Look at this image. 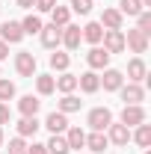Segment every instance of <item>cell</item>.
Wrapping results in <instances>:
<instances>
[{"label":"cell","mask_w":151,"mask_h":154,"mask_svg":"<svg viewBox=\"0 0 151 154\" xmlns=\"http://www.w3.org/2000/svg\"><path fill=\"white\" fill-rule=\"evenodd\" d=\"M86 125H89L92 131H107V128L113 125V113H110L107 107H95V110H89V116H86Z\"/></svg>","instance_id":"obj_1"},{"label":"cell","mask_w":151,"mask_h":154,"mask_svg":"<svg viewBox=\"0 0 151 154\" xmlns=\"http://www.w3.org/2000/svg\"><path fill=\"white\" fill-rule=\"evenodd\" d=\"M104 51L113 57V54H122L125 51V33L122 30H104Z\"/></svg>","instance_id":"obj_2"},{"label":"cell","mask_w":151,"mask_h":154,"mask_svg":"<svg viewBox=\"0 0 151 154\" xmlns=\"http://www.w3.org/2000/svg\"><path fill=\"white\" fill-rule=\"evenodd\" d=\"M15 71H18L21 77H36V57H33L30 51L15 54Z\"/></svg>","instance_id":"obj_3"},{"label":"cell","mask_w":151,"mask_h":154,"mask_svg":"<svg viewBox=\"0 0 151 154\" xmlns=\"http://www.w3.org/2000/svg\"><path fill=\"white\" fill-rule=\"evenodd\" d=\"M21 38H24L21 21H3V27H0V42H6V45H18Z\"/></svg>","instance_id":"obj_4"},{"label":"cell","mask_w":151,"mask_h":154,"mask_svg":"<svg viewBox=\"0 0 151 154\" xmlns=\"http://www.w3.org/2000/svg\"><path fill=\"white\" fill-rule=\"evenodd\" d=\"M142 122H145V110H142V104H125V110H122V125L136 128V125H142Z\"/></svg>","instance_id":"obj_5"},{"label":"cell","mask_w":151,"mask_h":154,"mask_svg":"<svg viewBox=\"0 0 151 154\" xmlns=\"http://www.w3.org/2000/svg\"><path fill=\"white\" fill-rule=\"evenodd\" d=\"M125 48H131L133 54H145V51H148V36H145L142 30H128Z\"/></svg>","instance_id":"obj_6"},{"label":"cell","mask_w":151,"mask_h":154,"mask_svg":"<svg viewBox=\"0 0 151 154\" xmlns=\"http://www.w3.org/2000/svg\"><path fill=\"white\" fill-rule=\"evenodd\" d=\"M101 86H104L107 92H119V89L125 86V74H122L119 68H104V77H101Z\"/></svg>","instance_id":"obj_7"},{"label":"cell","mask_w":151,"mask_h":154,"mask_svg":"<svg viewBox=\"0 0 151 154\" xmlns=\"http://www.w3.org/2000/svg\"><path fill=\"white\" fill-rule=\"evenodd\" d=\"M80 42H83L80 27H77V24H65V27H62V42H59V45H65L68 51H77V48H80Z\"/></svg>","instance_id":"obj_8"},{"label":"cell","mask_w":151,"mask_h":154,"mask_svg":"<svg viewBox=\"0 0 151 154\" xmlns=\"http://www.w3.org/2000/svg\"><path fill=\"white\" fill-rule=\"evenodd\" d=\"M39 36H42V45H45V48H59V42H62V27H57V24H45Z\"/></svg>","instance_id":"obj_9"},{"label":"cell","mask_w":151,"mask_h":154,"mask_svg":"<svg viewBox=\"0 0 151 154\" xmlns=\"http://www.w3.org/2000/svg\"><path fill=\"white\" fill-rule=\"evenodd\" d=\"M104 134H107V139H110L113 145H128V142H131V128H128V125H110Z\"/></svg>","instance_id":"obj_10"},{"label":"cell","mask_w":151,"mask_h":154,"mask_svg":"<svg viewBox=\"0 0 151 154\" xmlns=\"http://www.w3.org/2000/svg\"><path fill=\"white\" fill-rule=\"evenodd\" d=\"M86 62H89V68L98 71V68H107V62H110V54L101 48V45H92V51L86 54Z\"/></svg>","instance_id":"obj_11"},{"label":"cell","mask_w":151,"mask_h":154,"mask_svg":"<svg viewBox=\"0 0 151 154\" xmlns=\"http://www.w3.org/2000/svg\"><path fill=\"white\" fill-rule=\"evenodd\" d=\"M77 86H80V89H83L86 95H95V92L101 89V77H98L92 68H89V71H83V74L77 77Z\"/></svg>","instance_id":"obj_12"},{"label":"cell","mask_w":151,"mask_h":154,"mask_svg":"<svg viewBox=\"0 0 151 154\" xmlns=\"http://www.w3.org/2000/svg\"><path fill=\"white\" fill-rule=\"evenodd\" d=\"M119 92H122V101H125V104H142V101H145V89H142L139 83H128V86H122Z\"/></svg>","instance_id":"obj_13"},{"label":"cell","mask_w":151,"mask_h":154,"mask_svg":"<svg viewBox=\"0 0 151 154\" xmlns=\"http://www.w3.org/2000/svg\"><path fill=\"white\" fill-rule=\"evenodd\" d=\"M45 128H48L51 134H65V131H68V119H65V113L54 110V113L45 119Z\"/></svg>","instance_id":"obj_14"},{"label":"cell","mask_w":151,"mask_h":154,"mask_svg":"<svg viewBox=\"0 0 151 154\" xmlns=\"http://www.w3.org/2000/svg\"><path fill=\"white\" fill-rule=\"evenodd\" d=\"M101 27H107V30H122V24H125V15L119 12V9H104V15L98 21Z\"/></svg>","instance_id":"obj_15"},{"label":"cell","mask_w":151,"mask_h":154,"mask_svg":"<svg viewBox=\"0 0 151 154\" xmlns=\"http://www.w3.org/2000/svg\"><path fill=\"white\" fill-rule=\"evenodd\" d=\"M145 74H148V65L142 62V57H136V59L128 62V77H131V83H142Z\"/></svg>","instance_id":"obj_16"},{"label":"cell","mask_w":151,"mask_h":154,"mask_svg":"<svg viewBox=\"0 0 151 154\" xmlns=\"http://www.w3.org/2000/svg\"><path fill=\"white\" fill-rule=\"evenodd\" d=\"M110 145V139H107V134L104 131H92V134L86 136V148L95 154H104V148Z\"/></svg>","instance_id":"obj_17"},{"label":"cell","mask_w":151,"mask_h":154,"mask_svg":"<svg viewBox=\"0 0 151 154\" xmlns=\"http://www.w3.org/2000/svg\"><path fill=\"white\" fill-rule=\"evenodd\" d=\"M80 33H83V42H89V45H101V38H104V27H101L98 21H89Z\"/></svg>","instance_id":"obj_18"},{"label":"cell","mask_w":151,"mask_h":154,"mask_svg":"<svg viewBox=\"0 0 151 154\" xmlns=\"http://www.w3.org/2000/svg\"><path fill=\"white\" fill-rule=\"evenodd\" d=\"M39 107H42V101L33 98V95H24V98L18 101V113L24 116V119H33V116L39 113Z\"/></svg>","instance_id":"obj_19"},{"label":"cell","mask_w":151,"mask_h":154,"mask_svg":"<svg viewBox=\"0 0 151 154\" xmlns=\"http://www.w3.org/2000/svg\"><path fill=\"white\" fill-rule=\"evenodd\" d=\"M45 148H48V154H68V151H71L62 134H51V139L45 142Z\"/></svg>","instance_id":"obj_20"},{"label":"cell","mask_w":151,"mask_h":154,"mask_svg":"<svg viewBox=\"0 0 151 154\" xmlns=\"http://www.w3.org/2000/svg\"><path fill=\"white\" fill-rule=\"evenodd\" d=\"M54 83H57V89L62 92V95H68V92H74V89H77V77L68 74V71H62L59 77H54Z\"/></svg>","instance_id":"obj_21"},{"label":"cell","mask_w":151,"mask_h":154,"mask_svg":"<svg viewBox=\"0 0 151 154\" xmlns=\"http://www.w3.org/2000/svg\"><path fill=\"white\" fill-rule=\"evenodd\" d=\"M65 142H68V148L80 151V148L86 145V134H83L80 128H68V131H65Z\"/></svg>","instance_id":"obj_22"},{"label":"cell","mask_w":151,"mask_h":154,"mask_svg":"<svg viewBox=\"0 0 151 154\" xmlns=\"http://www.w3.org/2000/svg\"><path fill=\"white\" fill-rule=\"evenodd\" d=\"M68 21H71V9H68V6H54V9H51V24H57V27H65V24H68Z\"/></svg>","instance_id":"obj_23"},{"label":"cell","mask_w":151,"mask_h":154,"mask_svg":"<svg viewBox=\"0 0 151 154\" xmlns=\"http://www.w3.org/2000/svg\"><path fill=\"white\" fill-rule=\"evenodd\" d=\"M131 139L136 142V145H142V148H148L151 145V125H136V134H131Z\"/></svg>","instance_id":"obj_24"},{"label":"cell","mask_w":151,"mask_h":154,"mask_svg":"<svg viewBox=\"0 0 151 154\" xmlns=\"http://www.w3.org/2000/svg\"><path fill=\"white\" fill-rule=\"evenodd\" d=\"M36 92H39V95H51V92H57L54 77H51V74H36Z\"/></svg>","instance_id":"obj_25"},{"label":"cell","mask_w":151,"mask_h":154,"mask_svg":"<svg viewBox=\"0 0 151 154\" xmlns=\"http://www.w3.org/2000/svg\"><path fill=\"white\" fill-rule=\"evenodd\" d=\"M42 18L39 15H27V18L21 21V30H24V36H33V33H42Z\"/></svg>","instance_id":"obj_26"},{"label":"cell","mask_w":151,"mask_h":154,"mask_svg":"<svg viewBox=\"0 0 151 154\" xmlns=\"http://www.w3.org/2000/svg\"><path fill=\"white\" fill-rule=\"evenodd\" d=\"M80 110V98L74 95V92H68V95H62V101H59V113H77Z\"/></svg>","instance_id":"obj_27"},{"label":"cell","mask_w":151,"mask_h":154,"mask_svg":"<svg viewBox=\"0 0 151 154\" xmlns=\"http://www.w3.org/2000/svg\"><path fill=\"white\" fill-rule=\"evenodd\" d=\"M68 65H71V57L68 54H62V51H57V54H51V68L54 71H68Z\"/></svg>","instance_id":"obj_28"},{"label":"cell","mask_w":151,"mask_h":154,"mask_svg":"<svg viewBox=\"0 0 151 154\" xmlns=\"http://www.w3.org/2000/svg\"><path fill=\"white\" fill-rule=\"evenodd\" d=\"M39 128H42V125H39L36 116H33V119H21L18 122V136H36Z\"/></svg>","instance_id":"obj_29"},{"label":"cell","mask_w":151,"mask_h":154,"mask_svg":"<svg viewBox=\"0 0 151 154\" xmlns=\"http://www.w3.org/2000/svg\"><path fill=\"white\" fill-rule=\"evenodd\" d=\"M119 12H122V15H133V18H136V15L142 12V3H139V0H119Z\"/></svg>","instance_id":"obj_30"},{"label":"cell","mask_w":151,"mask_h":154,"mask_svg":"<svg viewBox=\"0 0 151 154\" xmlns=\"http://www.w3.org/2000/svg\"><path fill=\"white\" fill-rule=\"evenodd\" d=\"M136 30H142L145 36L151 33V12H148V9H142V12L136 15Z\"/></svg>","instance_id":"obj_31"},{"label":"cell","mask_w":151,"mask_h":154,"mask_svg":"<svg viewBox=\"0 0 151 154\" xmlns=\"http://www.w3.org/2000/svg\"><path fill=\"white\" fill-rule=\"evenodd\" d=\"M15 98V83L12 80H0V101L6 104V101H12Z\"/></svg>","instance_id":"obj_32"},{"label":"cell","mask_w":151,"mask_h":154,"mask_svg":"<svg viewBox=\"0 0 151 154\" xmlns=\"http://www.w3.org/2000/svg\"><path fill=\"white\" fill-rule=\"evenodd\" d=\"M71 12H77V15H89V12H92V0H71Z\"/></svg>","instance_id":"obj_33"},{"label":"cell","mask_w":151,"mask_h":154,"mask_svg":"<svg viewBox=\"0 0 151 154\" xmlns=\"http://www.w3.org/2000/svg\"><path fill=\"white\" fill-rule=\"evenodd\" d=\"M9 154H27V142H24V136L9 139Z\"/></svg>","instance_id":"obj_34"},{"label":"cell","mask_w":151,"mask_h":154,"mask_svg":"<svg viewBox=\"0 0 151 154\" xmlns=\"http://www.w3.org/2000/svg\"><path fill=\"white\" fill-rule=\"evenodd\" d=\"M33 6H36L39 12H51V9H54V6H57V0H36V3H33Z\"/></svg>","instance_id":"obj_35"},{"label":"cell","mask_w":151,"mask_h":154,"mask_svg":"<svg viewBox=\"0 0 151 154\" xmlns=\"http://www.w3.org/2000/svg\"><path fill=\"white\" fill-rule=\"evenodd\" d=\"M9 119H12V113H9V107L0 101V125H9Z\"/></svg>","instance_id":"obj_36"},{"label":"cell","mask_w":151,"mask_h":154,"mask_svg":"<svg viewBox=\"0 0 151 154\" xmlns=\"http://www.w3.org/2000/svg\"><path fill=\"white\" fill-rule=\"evenodd\" d=\"M27 154H48V148L42 142H33V145H27Z\"/></svg>","instance_id":"obj_37"},{"label":"cell","mask_w":151,"mask_h":154,"mask_svg":"<svg viewBox=\"0 0 151 154\" xmlns=\"http://www.w3.org/2000/svg\"><path fill=\"white\" fill-rule=\"evenodd\" d=\"M6 57H9V45H6V42H0V62H3Z\"/></svg>","instance_id":"obj_38"},{"label":"cell","mask_w":151,"mask_h":154,"mask_svg":"<svg viewBox=\"0 0 151 154\" xmlns=\"http://www.w3.org/2000/svg\"><path fill=\"white\" fill-rule=\"evenodd\" d=\"M33 3H36V0H18V6H21V9H30Z\"/></svg>","instance_id":"obj_39"},{"label":"cell","mask_w":151,"mask_h":154,"mask_svg":"<svg viewBox=\"0 0 151 154\" xmlns=\"http://www.w3.org/2000/svg\"><path fill=\"white\" fill-rule=\"evenodd\" d=\"M0 145H3V128H0Z\"/></svg>","instance_id":"obj_40"},{"label":"cell","mask_w":151,"mask_h":154,"mask_svg":"<svg viewBox=\"0 0 151 154\" xmlns=\"http://www.w3.org/2000/svg\"><path fill=\"white\" fill-rule=\"evenodd\" d=\"M145 154H151V151H145Z\"/></svg>","instance_id":"obj_41"},{"label":"cell","mask_w":151,"mask_h":154,"mask_svg":"<svg viewBox=\"0 0 151 154\" xmlns=\"http://www.w3.org/2000/svg\"><path fill=\"white\" fill-rule=\"evenodd\" d=\"M77 154H80V151H77Z\"/></svg>","instance_id":"obj_42"}]
</instances>
